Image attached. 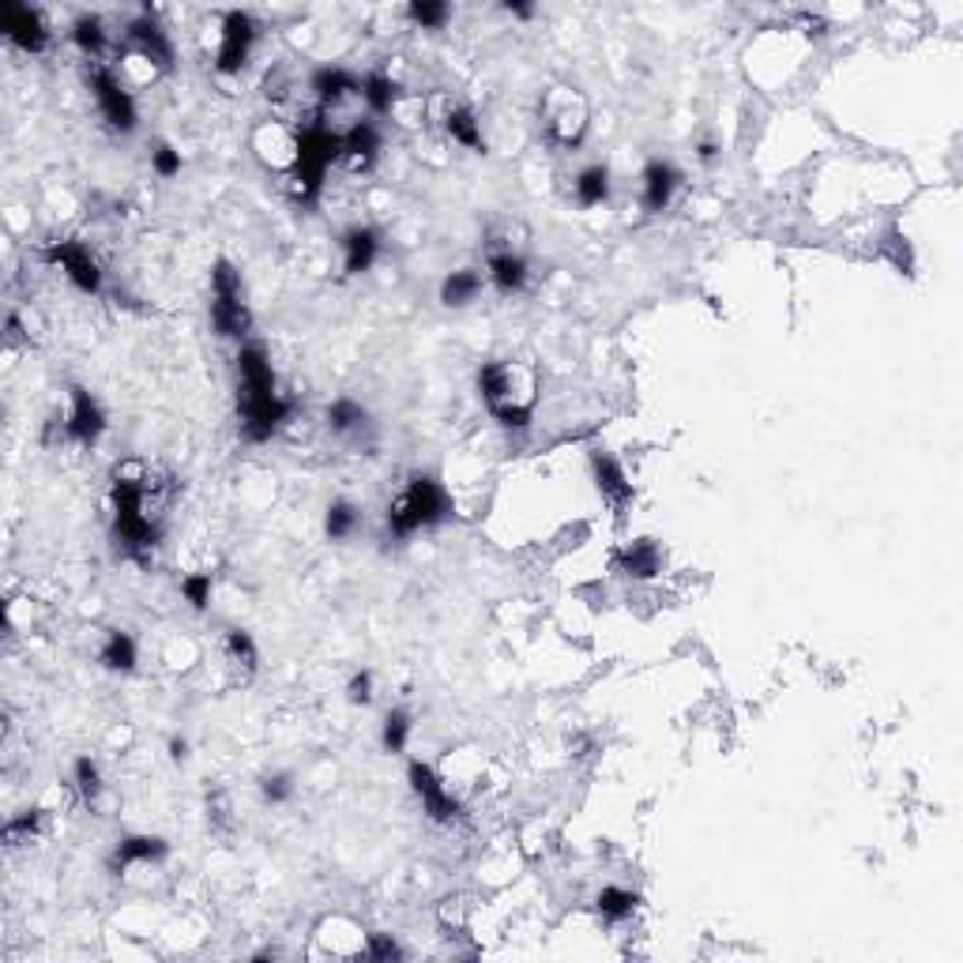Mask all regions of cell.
Returning <instances> with one entry per match:
<instances>
[{
    "instance_id": "41",
    "label": "cell",
    "mask_w": 963,
    "mask_h": 963,
    "mask_svg": "<svg viewBox=\"0 0 963 963\" xmlns=\"http://www.w3.org/2000/svg\"><path fill=\"white\" fill-rule=\"evenodd\" d=\"M347 700H350V704H369V700H373V674H369V670L350 674Z\"/></svg>"
},
{
    "instance_id": "31",
    "label": "cell",
    "mask_w": 963,
    "mask_h": 963,
    "mask_svg": "<svg viewBox=\"0 0 963 963\" xmlns=\"http://www.w3.org/2000/svg\"><path fill=\"white\" fill-rule=\"evenodd\" d=\"M641 907V896L628 893V888H602V893L595 896V911L606 918V922H625V918H633V911Z\"/></svg>"
},
{
    "instance_id": "1",
    "label": "cell",
    "mask_w": 963,
    "mask_h": 963,
    "mask_svg": "<svg viewBox=\"0 0 963 963\" xmlns=\"http://www.w3.org/2000/svg\"><path fill=\"white\" fill-rule=\"evenodd\" d=\"M113 535L129 557H147L162 538L158 482L143 463H124L113 474Z\"/></svg>"
},
{
    "instance_id": "5",
    "label": "cell",
    "mask_w": 963,
    "mask_h": 963,
    "mask_svg": "<svg viewBox=\"0 0 963 963\" xmlns=\"http://www.w3.org/2000/svg\"><path fill=\"white\" fill-rule=\"evenodd\" d=\"M339 158V136L324 124H309V129L298 132V151H294V166H291V193L298 204L317 200L324 174L328 166Z\"/></svg>"
},
{
    "instance_id": "39",
    "label": "cell",
    "mask_w": 963,
    "mask_h": 963,
    "mask_svg": "<svg viewBox=\"0 0 963 963\" xmlns=\"http://www.w3.org/2000/svg\"><path fill=\"white\" fill-rule=\"evenodd\" d=\"M151 169L162 177V182H169V177L182 174V151L174 147V143L158 140L155 147H151Z\"/></svg>"
},
{
    "instance_id": "21",
    "label": "cell",
    "mask_w": 963,
    "mask_h": 963,
    "mask_svg": "<svg viewBox=\"0 0 963 963\" xmlns=\"http://www.w3.org/2000/svg\"><path fill=\"white\" fill-rule=\"evenodd\" d=\"M328 429L331 437L339 440H350V445H362V440L369 437V429H373V422H369V411L362 407V403L354 400H336L328 403Z\"/></svg>"
},
{
    "instance_id": "40",
    "label": "cell",
    "mask_w": 963,
    "mask_h": 963,
    "mask_svg": "<svg viewBox=\"0 0 963 963\" xmlns=\"http://www.w3.org/2000/svg\"><path fill=\"white\" fill-rule=\"evenodd\" d=\"M365 960H400L403 949L392 933H365V949H362Z\"/></svg>"
},
{
    "instance_id": "44",
    "label": "cell",
    "mask_w": 963,
    "mask_h": 963,
    "mask_svg": "<svg viewBox=\"0 0 963 963\" xmlns=\"http://www.w3.org/2000/svg\"><path fill=\"white\" fill-rule=\"evenodd\" d=\"M505 12L516 15V20H530V15H535V4H516V0H508Z\"/></svg>"
},
{
    "instance_id": "20",
    "label": "cell",
    "mask_w": 963,
    "mask_h": 963,
    "mask_svg": "<svg viewBox=\"0 0 963 963\" xmlns=\"http://www.w3.org/2000/svg\"><path fill=\"white\" fill-rule=\"evenodd\" d=\"M339 249H343V272L362 275L376 264V256H381V233L373 227H350L343 238H339Z\"/></svg>"
},
{
    "instance_id": "2",
    "label": "cell",
    "mask_w": 963,
    "mask_h": 963,
    "mask_svg": "<svg viewBox=\"0 0 963 963\" xmlns=\"http://www.w3.org/2000/svg\"><path fill=\"white\" fill-rule=\"evenodd\" d=\"M291 400L278 392L267 350L249 343L238 350V414L249 440L264 445L291 422Z\"/></svg>"
},
{
    "instance_id": "15",
    "label": "cell",
    "mask_w": 963,
    "mask_h": 963,
    "mask_svg": "<svg viewBox=\"0 0 963 963\" xmlns=\"http://www.w3.org/2000/svg\"><path fill=\"white\" fill-rule=\"evenodd\" d=\"M129 42L136 46L140 61H147V65H155L162 72L174 68V42L166 39V31L155 23V15H151V8H143L140 20L129 23Z\"/></svg>"
},
{
    "instance_id": "13",
    "label": "cell",
    "mask_w": 963,
    "mask_h": 963,
    "mask_svg": "<svg viewBox=\"0 0 963 963\" xmlns=\"http://www.w3.org/2000/svg\"><path fill=\"white\" fill-rule=\"evenodd\" d=\"M106 434V411L102 403L95 400L87 389H72L68 392V418H65V437L72 440V445L79 448H91L98 445V437Z\"/></svg>"
},
{
    "instance_id": "24",
    "label": "cell",
    "mask_w": 963,
    "mask_h": 963,
    "mask_svg": "<svg viewBox=\"0 0 963 963\" xmlns=\"http://www.w3.org/2000/svg\"><path fill=\"white\" fill-rule=\"evenodd\" d=\"M169 851V843L162 835H124L113 851V869H129V866H143V862H162Z\"/></svg>"
},
{
    "instance_id": "43",
    "label": "cell",
    "mask_w": 963,
    "mask_h": 963,
    "mask_svg": "<svg viewBox=\"0 0 963 963\" xmlns=\"http://www.w3.org/2000/svg\"><path fill=\"white\" fill-rule=\"evenodd\" d=\"M169 760H188V742L185 737H169Z\"/></svg>"
},
{
    "instance_id": "30",
    "label": "cell",
    "mask_w": 963,
    "mask_h": 963,
    "mask_svg": "<svg viewBox=\"0 0 963 963\" xmlns=\"http://www.w3.org/2000/svg\"><path fill=\"white\" fill-rule=\"evenodd\" d=\"M222 647H227V659L233 670L241 674V678H253L256 674V663H260V652H256V641L245 633V628H230L227 641H222Z\"/></svg>"
},
{
    "instance_id": "25",
    "label": "cell",
    "mask_w": 963,
    "mask_h": 963,
    "mask_svg": "<svg viewBox=\"0 0 963 963\" xmlns=\"http://www.w3.org/2000/svg\"><path fill=\"white\" fill-rule=\"evenodd\" d=\"M362 98H365V106L373 117H389V113L400 110L403 87L395 84L392 76H384V72H369V76L362 79Z\"/></svg>"
},
{
    "instance_id": "4",
    "label": "cell",
    "mask_w": 963,
    "mask_h": 963,
    "mask_svg": "<svg viewBox=\"0 0 963 963\" xmlns=\"http://www.w3.org/2000/svg\"><path fill=\"white\" fill-rule=\"evenodd\" d=\"M448 516H452V497H448V490L437 479H429V474H418V479L403 485L384 519H389V530L395 538H411L426 527L445 524Z\"/></svg>"
},
{
    "instance_id": "37",
    "label": "cell",
    "mask_w": 963,
    "mask_h": 963,
    "mask_svg": "<svg viewBox=\"0 0 963 963\" xmlns=\"http://www.w3.org/2000/svg\"><path fill=\"white\" fill-rule=\"evenodd\" d=\"M182 595H185L188 606L196 610V614H204V610L211 606V595H215L211 572H188V576H182Z\"/></svg>"
},
{
    "instance_id": "33",
    "label": "cell",
    "mask_w": 963,
    "mask_h": 963,
    "mask_svg": "<svg viewBox=\"0 0 963 963\" xmlns=\"http://www.w3.org/2000/svg\"><path fill=\"white\" fill-rule=\"evenodd\" d=\"M72 42H76L79 50L87 53V57H98V53L106 50V31H102V20L98 15H79L76 23H72Z\"/></svg>"
},
{
    "instance_id": "6",
    "label": "cell",
    "mask_w": 963,
    "mask_h": 963,
    "mask_svg": "<svg viewBox=\"0 0 963 963\" xmlns=\"http://www.w3.org/2000/svg\"><path fill=\"white\" fill-rule=\"evenodd\" d=\"M211 328L222 339H245L253 328V313L245 298V278L230 260H215L211 267Z\"/></svg>"
},
{
    "instance_id": "29",
    "label": "cell",
    "mask_w": 963,
    "mask_h": 963,
    "mask_svg": "<svg viewBox=\"0 0 963 963\" xmlns=\"http://www.w3.org/2000/svg\"><path fill=\"white\" fill-rule=\"evenodd\" d=\"M358 524H362V508H358L354 501H347V497L331 501L328 512H324V535H328L331 543H343V538H350L358 530Z\"/></svg>"
},
{
    "instance_id": "16",
    "label": "cell",
    "mask_w": 963,
    "mask_h": 963,
    "mask_svg": "<svg viewBox=\"0 0 963 963\" xmlns=\"http://www.w3.org/2000/svg\"><path fill=\"white\" fill-rule=\"evenodd\" d=\"M485 275H490V283L497 286L501 294H519L527 291L530 264L512 249V241H505V245H490V253H485Z\"/></svg>"
},
{
    "instance_id": "12",
    "label": "cell",
    "mask_w": 963,
    "mask_h": 963,
    "mask_svg": "<svg viewBox=\"0 0 963 963\" xmlns=\"http://www.w3.org/2000/svg\"><path fill=\"white\" fill-rule=\"evenodd\" d=\"M0 31L23 53H46L50 46V26L42 20V12H34V8L26 4H15V0L0 4Z\"/></svg>"
},
{
    "instance_id": "9",
    "label": "cell",
    "mask_w": 963,
    "mask_h": 963,
    "mask_svg": "<svg viewBox=\"0 0 963 963\" xmlns=\"http://www.w3.org/2000/svg\"><path fill=\"white\" fill-rule=\"evenodd\" d=\"M256 46V20L249 12H227L219 26V46H215V72L219 76H238L249 65Z\"/></svg>"
},
{
    "instance_id": "35",
    "label": "cell",
    "mask_w": 963,
    "mask_h": 963,
    "mask_svg": "<svg viewBox=\"0 0 963 963\" xmlns=\"http://www.w3.org/2000/svg\"><path fill=\"white\" fill-rule=\"evenodd\" d=\"M407 15H411V23L422 26V31H440V26L452 20V8H448L445 0H411Z\"/></svg>"
},
{
    "instance_id": "18",
    "label": "cell",
    "mask_w": 963,
    "mask_h": 963,
    "mask_svg": "<svg viewBox=\"0 0 963 963\" xmlns=\"http://www.w3.org/2000/svg\"><path fill=\"white\" fill-rule=\"evenodd\" d=\"M376 155H381V132H376L373 121H358L339 136V162H347V169L354 174H365L373 169Z\"/></svg>"
},
{
    "instance_id": "7",
    "label": "cell",
    "mask_w": 963,
    "mask_h": 963,
    "mask_svg": "<svg viewBox=\"0 0 963 963\" xmlns=\"http://www.w3.org/2000/svg\"><path fill=\"white\" fill-rule=\"evenodd\" d=\"M543 129L557 151H576L588 136V102L572 87H554L543 102Z\"/></svg>"
},
{
    "instance_id": "11",
    "label": "cell",
    "mask_w": 963,
    "mask_h": 963,
    "mask_svg": "<svg viewBox=\"0 0 963 963\" xmlns=\"http://www.w3.org/2000/svg\"><path fill=\"white\" fill-rule=\"evenodd\" d=\"M407 779H411L414 798L422 802V813H426L429 821H437V824H452L456 821V817H459V802L452 798V790L445 787V779H440L437 772L429 768V764L411 760L407 764Z\"/></svg>"
},
{
    "instance_id": "8",
    "label": "cell",
    "mask_w": 963,
    "mask_h": 963,
    "mask_svg": "<svg viewBox=\"0 0 963 963\" xmlns=\"http://www.w3.org/2000/svg\"><path fill=\"white\" fill-rule=\"evenodd\" d=\"M87 84H91V95H95V102H98V113H102V121L110 124L113 132H121V136L136 132V121H140L136 98H132V91L113 76L110 68L95 65L91 72H87Z\"/></svg>"
},
{
    "instance_id": "26",
    "label": "cell",
    "mask_w": 963,
    "mask_h": 963,
    "mask_svg": "<svg viewBox=\"0 0 963 963\" xmlns=\"http://www.w3.org/2000/svg\"><path fill=\"white\" fill-rule=\"evenodd\" d=\"M136 659H140L136 641H132L124 628H110V633H106L102 652H98V663H102L106 670H113V674H132V670H136Z\"/></svg>"
},
{
    "instance_id": "10",
    "label": "cell",
    "mask_w": 963,
    "mask_h": 963,
    "mask_svg": "<svg viewBox=\"0 0 963 963\" xmlns=\"http://www.w3.org/2000/svg\"><path fill=\"white\" fill-rule=\"evenodd\" d=\"M42 256H46L53 267H61L76 291H84V294L102 291V267H98V260L91 256V249L79 245V241H68V238L50 241V245L42 249Z\"/></svg>"
},
{
    "instance_id": "42",
    "label": "cell",
    "mask_w": 963,
    "mask_h": 963,
    "mask_svg": "<svg viewBox=\"0 0 963 963\" xmlns=\"http://www.w3.org/2000/svg\"><path fill=\"white\" fill-rule=\"evenodd\" d=\"M697 158L704 162V166H711V162L719 158V143H715V140H700V147H697Z\"/></svg>"
},
{
    "instance_id": "3",
    "label": "cell",
    "mask_w": 963,
    "mask_h": 963,
    "mask_svg": "<svg viewBox=\"0 0 963 963\" xmlns=\"http://www.w3.org/2000/svg\"><path fill=\"white\" fill-rule=\"evenodd\" d=\"M479 395L505 429H527L538 407V376L527 362L497 358L479 369Z\"/></svg>"
},
{
    "instance_id": "14",
    "label": "cell",
    "mask_w": 963,
    "mask_h": 963,
    "mask_svg": "<svg viewBox=\"0 0 963 963\" xmlns=\"http://www.w3.org/2000/svg\"><path fill=\"white\" fill-rule=\"evenodd\" d=\"M591 474H595V490L602 493V501H606L614 512H625L628 505H633V497H636L633 482H628L625 467H621L610 452H602V448L591 452Z\"/></svg>"
},
{
    "instance_id": "27",
    "label": "cell",
    "mask_w": 963,
    "mask_h": 963,
    "mask_svg": "<svg viewBox=\"0 0 963 963\" xmlns=\"http://www.w3.org/2000/svg\"><path fill=\"white\" fill-rule=\"evenodd\" d=\"M572 193H576V204L580 207H599L610 200V169L602 162H591L576 174L572 182Z\"/></svg>"
},
{
    "instance_id": "19",
    "label": "cell",
    "mask_w": 963,
    "mask_h": 963,
    "mask_svg": "<svg viewBox=\"0 0 963 963\" xmlns=\"http://www.w3.org/2000/svg\"><path fill=\"white\" fill-rule=\"evenodd\" d=\"M663 569V550L652 538H633L614 554V572L628 576V580H655Z\"/></svg>"
},
{
    "instance_id": "32",
    "label": "cell",
    "mask_w": 963,
    "mask_h": 963,
    "mask_svg": "<svg viewBox=\"0 0 963 963\" xmlns=\"http://www.w3.org/2000/svg\"><path fill=\"white\" fill-rule=\"evenodd\" d=\"M72 787L84 798V806H95L98 795H102V768H98L91 757H79L72 764Z\"/></svg>"
},
{
    "instance_id": "22",
    "label": "cell",
    "mask_w": 963,
    "mask_h": 963,
    "mask_svg": "<svg viewBox=\"0 0 963 963\" xmlns=\"http://www.w3.org/2000/svg\"><path fill=\"white\" fill-rule=\"evenodd\" d=\"M309 91L317 95L320 106H339L350 95H362V79H358L354 72H347V68H331L328 65V68L313 72Z\"/></svg>"
},
{
    "instance_id": "38",
    "label": "cell",
    "mask_w": 963,
    "mask_h": 963,
    "mask_svg": "<svg viewBox=\"0 0 963 963\" xmlns=\"http://www.w3.org/2000/svg\"><path fill=\"white\" fill-rule=\"evenodd\" d=\"M260 798L272 806H283L294 798V776L291 772H267V776H260Z\"/></svg>"
},
{
    "instance_id": "36",
    "label": "cell",
    "mask_w": 963,
    "mask_h": 963,
    "mask_svg": "<svg viewBox=\"0 0 963 963\" xmlns=\"http://www.w3.org/2000/svg\"><path fill=\"white\" fill-rule=\"evenodd\" d=\"M407 737H411V715L403 708L389 711V715H384V726H381L384 753H403L407 749Z\"/></svg>"
},
{
    "instance_id": "34",
    "label": "cell",
    "mask_w": 963,
    "mask_h": 963,
    "mask_svg": "<svg viewBox=\"0 0 963 963\" xmlns=\"http://www.w3.org/2000/svg\"><path fill=\"white\" fill-rule=\"evenodd\" d=\"M42 832V809H26V813L12 817V821L4 824V843L8 847H26L31 840H39Z\"/></svg>"
},
{
    "instance_id": "28",
    "label": "cell",
    "mask_w": 963,
    "mask_h": 963,
    "mask_svg": "<svg viewBox=\"0 0 963 963\" xmlns=\"http://www.w3.org/2000/svg\"><path fill=\"white\" fill-rule=\"evenodd\" d=\"M479 294H482V272H474V267H459V272H452L440 283V302H445L448 309L471 305Z\"/></svg>"
},
{
    "instance_id": "17",
    "label": "cell",
    "mask_w": 963,
    "mask_h": 963,
    "mask_svg": "<svg viewBox=\"0 0 963 963\" xmlns=\"http://www.w3.org/2000/svg\"><path fill=\"white\" fill-rule=\"evenodd\" d=\"M681 188V169L674 166L670 158H647L644 174H641V200L647 211H666L674 200V193Z\"/></svg>"
},
{
    "instance_id": "23",
    "label": "cell",
    "mask_w": 963,
    "mask_h": 963,
    "mask_svg": "<svg viewBox=\"0 0 963 963\" xmlns=\"http://www.w3.org/2000/svg\"><path fill=\"white\" fill-rule=\"evenodd\" d=\"M440 129H445V136L459 143V147L467 151H485V136H482V121L474 117V110H467V106H445V113H440Z\"/></svg>"
}]
</instances>
